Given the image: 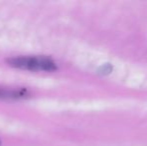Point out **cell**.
<instances>
[{
	"label": "cell",
	"instance_id": "obj_1",
	"mask_svg": "<svg viewBox=\"0 0 147 146\" xmlns=\"http://www.w3.org/2000/svg\"><path fill=\"white\" fill-rule=\"evenodd\" d=\"M8 65L21 70L28 71H45L52 72L57 70V65L52 58L47 56H16L8 58Z\"/></svg>",
	"mask_w": 147,
	"mask_h": 146
},
{
	"label": "cell",
	"instance_id": "obj_3",
	"mask_svg": "<svg viewBox=\"0 0 147 146\" xmlns=\"http://www.w3.org/2000/svg\"><path fill=\"white\" fill-rule=\"evenodd\" d=\"M111 70H112V66H111L110 64H108V63L102 65V66L100 67V69H99L101 74H109L111 72Z\"/></svg>",
	"mask_w": 147,
	"mask_h": 146
},
{
	"label": "cell",
	"instance_id": "obj_4",
	"mask_svg": "<svg viewBox=\"0 0 147 146\" xmlns=\"http://www.w3.org/2000/svg\"><path fill=\"white\" fill-rule=\"evenodd\" d=\"M0 145H1V140H0Z\"/></svg>",
	"mask_w": 147,
	"mask_h": 146
},
{
	"label": "cell",
	"instance_id": "obj_2",
	"mask_svg": "<svg viewBox=\"0 0 147 146\" xmlns=\"http://www.w3.org/2000/svg\"><path fill=\"white\" fill-rule=\"evenodd\" d=\"M28 95L27 90L25 89H8V88H0V98H24Z\"/></svg>",
	"mask_w": 147,
	"mask_h": 146
}]
</instances>
